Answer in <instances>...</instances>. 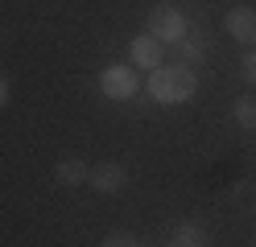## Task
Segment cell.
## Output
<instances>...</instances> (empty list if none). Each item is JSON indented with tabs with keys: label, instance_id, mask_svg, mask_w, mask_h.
<instances>
[{
	"label": "cell",
	"instance_id": "obj_5",
	"mask_svg": "<svg viewBox=\"0 0 256 247\" xmlns=\"http://www.w3.org/2000/svg\"><path fill=\"white\" fill-rule=\"evenodd\" d=\"M128 58L136 66H145V70H157V66H162V41H157L153 33H136V37L128 41Z\"/></svg>",
	"mask_w": 256,
	"mask_h": 247
},
{
	"label": "cell",
	"instance_id": "obj_8",
	"mask_svg": "<svg viewBox=\"0 0 256 247\" xmlns=\"http://www.w3.org/2000/svg\"><path fill=\"white\" fill-rule=\"evenodd\" d=\"M170 247H206V231L198 223H178L170 231Z\"/></svg>",
	"mask_w": 256,
	"mask_h": 247
},
{
	"label": "cell",
	"instance_id": "obj_1",
	"mask_svg": "<svg viewBox=\"0 0 256 247\" xmlns=\"http://www.w3.org/2000/svg\"><path fill=\"white\" fill-rule=\"evenodd\" d=\"M198 91V78L190 66H157L153 78H149V95L157 99L162 107H178V103H190Z\"/></svg>",
	"mask_w": 256,
	"mask_h": 247
},
{
	"label": "cell",
	"instance_id": "obj_2",
	"mask_svg": "<svg viewBox=\"0 0 256 247\" xmlns=\"http://www.w3.org/2000/svg\"><path fill=\"white\" fill-rule=\"evenodd\" d=\"M149 33L162 45H178L186 33H190V25H186V16H182V8L178 4H157V8H149Z\"/></svg>",
	"mask_w": 256,
	"mask_h": 247
},
{
	"label": "cell",
	"instance_id": "obj_11",
	"mask_svg": "<svg viewBox=\"0 0 256 247\" xmlns=\"http://www.w3.org/2000/svg\"><path fill=\"white\" fill-rule=\"evenodd\" d=\"M104 247H140V243L128 235V231H112V235L104 239Z\"/></svg>",
	"mask_w": 256,
	"mask_h": 247
},
{
	"label": "cell",
	"instance_id": "obj_13",
	"mask_svg": "<svg viewBox=\"0 0 256 247\" xmlns=\"http://www.w3.org/2000/svg\"><path fill=\"white\" fill-rule=\"evenodd\" d=\"M4 107H8V78L0 74V111H4Z\"/></svg>",
	"mask_w": 256,
	"mask_h": 247
},
{
	"label": "cell",
	"instance_id": "obj_12",
	"mask_svg": "<svg viewBox=\"0 0 256 247\" xmlns=\"http://www.w3.org/2000/svg\"><path fill=\"white\" fill-rule=\"evenodd\" d=\"M240 74H244L248 87H256V49H252V54H244V62H240Z\"/></svg>",
	"mask_w": 256,
	"mask_h": 247
},
{
	"label": "cell",
	"instance_id": "obj_9",
	"mask_svg": "<svg viewBox=\"0 0 256 247\" xmlns=\"http://www.w3.org/2000/svg\"><path fill=\"white\" fill-rule=\"evenodd\" d=\"M174 54H178V66L202 62V54H206V37H202V33H194V37H190V33H186V37H182L178 45H174Z\"/></svg>",
	"mask_w": 256,
	"mask_h": 247
},
{
	"label": "cell",
	"instance_id": "obj_6",
	"mask_svg": "<svg viewBox=\"0 0 256 247\" xmlns=\"http://www.w3.org/2000/svg\"><path fill=\"white\" fill-rule=\"evenodd\" d=\"M228 33L240 45H252L256 41V8H248V4L228 8Z\"/></svg>",
	"mask_w": 256,
	"mask_h": 247
},
{
	"label": "cell",
	"instance_id": "obj_7",
	"mask_svg": "<svg viewBox=\"0 0 256 247\" xmlns=\"http://www.w3.org/2000/svg\"><path fill=\"white\" fill-rule=\"evenodd\" d=\"M87 177H91V165H83L78 157H66V161L54 165V181L58 186H87Z\"/></svg>",
	"mask_w": 256,
	"mask_h": 247
},
{
	"label": "cell",
	"instance_id": "obj_3",
	"mask_svg": "<svg viewBox=\"0 0 256 247\" xmlns=\"http://www.w3.org/2000/svg\"><path fill=\"white\" fill-rule=\"evenodd\" d=\"M100 91L108 99H116V103H128V99L136 95V74L128 70V66H108L100 74Z\"/></svg>",
	"mask_w": 256,
	"mask_h": 247
},
{
	"label": "cell",
	"instance_id": "obj_4",
	"mask_svg": "<svg viewBox=\"0 0 256 247\" xmlns=\"http://www.w3.org/2000/svg\"><path fill=\"white\" fill-rule=\"evenodd\" d=\"M124 181H128V169H124V165H116V161H100V165L91 169L87 186H91L95 194H120Z\"/></svg>",
	"mask_w": 256,
	"mask_h": 247
},
{
	"label": "cell",
	"instance_id": "obj_10",
	"mask_svg": "<svg viewBox=\"0 0 256 247\" xmlns=\"http://www.w3.org/2000/svg\"><path fill=\"white\" fill-rule=\"evenodd\" d=\"M232 120L240 128H256V95H240L232 103Z\"/></svg>",
	"mask_w": 256,
	"mask_h": 247
}]
</instances>
